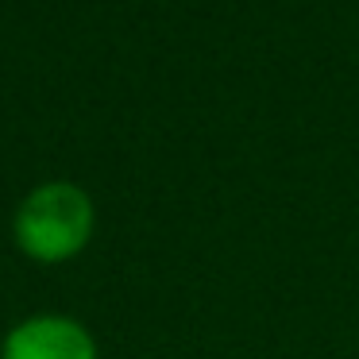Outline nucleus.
<instances>
[{"instance_id": "obj_1", "label": "nucleus", "mask_w": 359, "mask_h": 359, "mask_svg": "<svg viewBox=\"0 0 359 359\" xmlns=\"http://www.w3.org/2000/svg\"><path fill=\"white\" fill-rule=\"evenodd\" d=\"M93 232V205L70 182L39 186L16 217V240L39 263H58L86 248Z\"/></svg>"}, {"instance_id": "obj_2", "label": "nucleus", "mask_w": 359, "mask_h": 359, "mask_svg": "<svg viewBox=\"0 0 359 359\" xmlns=\"http://www.w3.org/2000/svg\"><path fill=\"white\" fill-rule=\"evenodd\" d=\"M4 359H97V348L78 320L32 317L8 332Z\"/></svg>"}]
</instances>
